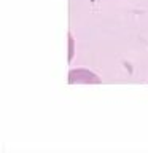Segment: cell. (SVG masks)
<instances>
[{
  "instance_id": "cell-2",
  "label": "cell",
  "mask_w": 148,
  "mask_h": 153,
  "mask_svg": "<svg viewBox=\"0 0 148 153\" xmlns=\"http://www.w3.org/2000/svg\"><path fill=\"white\" fill-rule=\"evenodd\" d=\"M70 59H72V57H73V40H72V35H70Z\"/></svg>"
},
{
  "instance_id": "cell-1",
  "label": "cell",
  "mask_w": 148,
  "mask_h": 153,
  "mask_svg": "<svg viewBox=\"0 0 148 153\" xmlns=\"http://www.w3.org/2000/svg\"><path fill=\"white\" fill-rule=\"evenodd\" d=\"M69 83H100L99 76L86 69H73L69 74Z\"/></svg>"
}]
</instances>
